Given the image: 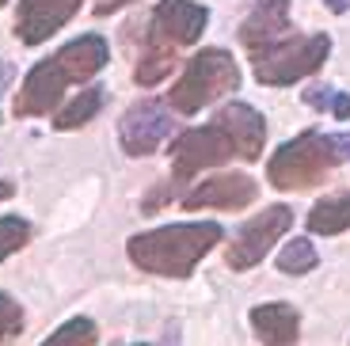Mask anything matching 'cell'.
I'll return each mask as SVG.
<instances>
[{
	"label": "cell",
	"mask_w": 350,
	"mask_h": 346,
	"mask_svg": "<svg viewBox=\"0 0 350 346\" xmlns=\"http://www.w3.org/2000/svg\"><path fill=\"white\" fill-rule=\"evenodd\" d=\"M259 198V183L244 172H228V175H213L202 179L194 191L183 194L187 209H202V206H217V209H244Z\"/></svg>",
	"instance_id": "11"
},
{
	"label": "cell",
	"mask_w": 350,
	"mask_h": 346,
	"mask_svg": "<svg viewBox=\"0 0 350 346\" xmlns=\"http://www.w3.org/2000/svg\"><path fill=\"white\" fill-rule=\"evenodd\" d=\"M167 152H172V183H167V187H160V191L145 202V209H141V213H157L164 202L179 198V187H183V183H191V175H198L202 168H217V164H228L232 156H240L237 145H232V137L221 130L217 122H206V126L183 130L179 137L172 141V148H167Z\"/></svg>",
	"instance_id": "3"
},
{
	"label": "cell",
	"mask_w": 350,
	"mask_h": 346,
	"mask_svg": "<svg viewBox=\"0 0 350 346\" xmlns=\"http://www.w3.org/2000/svg\"><path fill=\"white\" fill-rule=\"evenodd\" d=\"M327 53H332V38H327V35L286 38V42L271 46V50H259L252 57L255 80H259V84H271V88L305 80V77H312V72L324 69Z\"/></svg>",
	"instance_id": "5"
},
{
	"label": "cell",
	"mask_w": 350,
	"mask_h": 346,
	"mask_svg": "<svg viewBox=\"0 0 350 346\" xmlns=\"http://www.w3.org/2000/svg\"><path fill=\"white\" fill-rule=\"evenodd\" d=\"M347 228H350V191L320 198V206H312V213H308V232L335 236L347 232Z\"/></svg>",
	"instance_id": "16"
},
{
	"label": "cell",
	"mask_w": 350,
	"mask_h": 346,
	"mask_svg": "<svg viewBox=\"0 0 350 346\" xmlns=\"http://www.w3.org/2000/svg\"><path fill=\"white\" fill-rule=\"evenodd\" d=\"M335 99H339V92H332V88H305V103L316 111H335Z\"/></svg>",
	"instance_id": "23"
},
{
	"label": "cell",
	"mask_w": 350,
	"mask_h": 346,
	"mask_svg": "<svg viewBox=\"0 0 350 346\" xmlns=\"http://www.w3.org/2000/svg\"><path fill=\"white\" fill-rule=\"evenodd\" d=\"M278 270L282 274H308L316 270V248L312 240H289L278 251Z\"/></svg>",
	"instance_id": "20"
},
{
	"label": "cell",
	"mask_w": 350,
	"mask_h": 346,
	"mask_svg": "<svg viewBox=\"0 0 350 346\" xmlns=\"http://www.w3.org/2000/svg\"><path fill=\"white\" fill-rule=\"evenodd\" d=\"M27 240H31V225H27L23 217H16V213L0 217V263L8 259V255H16Z\"/></svg>",
	"instance_id": "21"
},
{
	"label": "cell",
	"mask_w": 350,
	"mask_h": 346,
	"mask_svg": "<svg viewBox=\"0 0 350 346\" xmlns=\"http://www.w3.org/2000/svg\"><path fill=\"white\" fill-rule=\"evenodd\" d=\"M252 328H255V338H259L262 346H297L301 316H297L293 304L271 301V304L252 308Z\"/></svg>",
	"instance_id": "15"
},
{
	"label": "cell",
	"mask_w": 350,
	"mask_h": 346,
	"mask_svg": "<svg viewBox=\"0 0 350 346\" xmlns=\"http://www.w3.org/2000/svg\"><path fill=\"white\" fill-rule=\"evenodd\" d=\"M293 228V209L289 206H267L259 209V217H252L225 248V263L228 270H252L262 263V255L274 248V240Z\"/></svg>",
	"instance_id": "6"
},
{
	"label": "cell",
	"mask_w": 350,
	"mask_h": 346,
	"mask_svg": "<svg viewBox=\"0 0 350 346\" xmlns=\"http://www.w3.org/2000/svg\"><path fill=\"white\" fill-rule=\"evenodd\" d=\"M4 4H8V0H0V8H4Z\"/></svg>",
	"instance_id": "26"
},
{
	"label": "cell",
	"mask_w": 350,
	"mask_h": 346,
	"mask_svg": "<svg viewBox=\"0 0 350 346\" xmlns=\"http://www.w3.org/2000/svg\"><path fill=\"white\" fill-rule=\"evenodd\" d=\"M225 228L217 221H187V225H164L152 232L130 236L126 255L137 270L160 278H187L198 259H206L213 248L221 243Z\"/></svg>",
	"instance_id": "1"
},
{
	"label": "cell",
	"mask_w": 350,
	"mask_h": 346,
	"mask_svg": "<svg viewBox=\"0 0 350 346\" xmlns=\"http://www.w3.org/2000/svg\"><path fill=\"white\" fill-rule=\"evenodd\" d=\"M65 88H69V77L65 69L57 65V57L42 61L35 69L27 72L23 88L16 96V118H35V114H50L53 107L62 103Z\"/></svg>",
	"instance_id": "10"
},
{
	"label": "cell",
	"mask_w": 350,
	"mask_h": 346,
	"mask_svg": "<svg viewBox=\"0 0 350 346\" xmlns=\"http://www.w3.org/2000/svg\"><path fill=\"white\" fill-rule=\"evenodd\" d=\"M286 27H289V0H259L255 12L240 27V42L252 53L271 50V46L286 42Z\"/></svg>",
	"instance_id": "13"
},
{
	"label": "cell",
	"mask_w": 350,
	"mask_h": 346,
	"mask_svg": "<svg viewBox=\"0 0 350 346\" xmlns=\"http://www.w3.org/2000/svg\"><path fill=\"white\" fill-rule=\"evenodd\" d=\"M175 50L172 46H157V42H149V50H145V57H137V69H133V80H137L141 88H152V84H160V80L167 77V72L175 69Z\"/></svg>",
	"instance_id": "18"
},
{
	"label": "cell",
	"mask_w": 350,
	"mask_h": 346,
	"mask_svg": "<svg viewBox=\"0 0 350 346\" xmlns=\"http://www.w3.org/2000/svg\"><path fill=\"white\" fill-rule=\"evenodd\" d=\"M350 160V133H301L286 141L267 164V179L278 191H308L324 179L332 168Z\"/></svg>",
	"instance_id": "2"
},
{
	"label": "cell",
	"mask_w": 350,
	"mask_h": 346,
	"mask_svg": "<svg viewBox=\"0 0 350 346\" xmlns=\"http://www.w3.org/2000/svg\"><path fill=\"white\" fill-rule=\"evenodd\" d=\"M53 57H57V65L65 69L69 84H84V80H92L107 65L111 46H107L103 35H80V38H72L69 46H62Z\"/></svg>",
	"instance_id": "14"
},
{
	"label": "cell",
	"mask_w": 350,
	"mask_h": 346,
	"mask_svg": "<svg viewBox=\"0 0 350 346\" xmlns=\"http://www.w3.org/2000/svg\"><path fill=\"white\" fill-rule=\"evenodd\" d=\"M103 88H84V92H80L77 99H72L69 107H62V111H57V118H53V130H80V126H88V122L96 118L99 114V107H103Z\"/></svg>",
	"instance_id": "17"
},
{
	"label": "cell",
	"mask_w": 350,
	"mask_h": 346,
	"mask_svg": "<svg viewBox=\"0 0 350 346\" xmlns=\"http://www.w3.org/2000/svg\"><path fill=\"white\" fill-rule=\"evenodd\" d=\"M213 122L232 137L240 160H259V148H262V141H267V122H262V114L255 111L252 103H240L237 99V103L221 107V111L213 114Z\"/></svg>",
	"instance_id": "12"
},
{
	"label": "cell",
	"mask_w": 350,
	"mask_h": 346,
	"mask_svg": "<svg viewBox=\"0 0 350 346\" xmlns=\"http://www.w3.org/2000/svg\"><path fill=\"white\" fill-rule=\"evenodd\" d=\"M172 107L160 99H141L118 122V141H122L126 156H149L164 145V137L172 133Z\"/></svg>",
	"instance_id": "7"
},
{
	"label": "cell",
	"mask_w": 350,
	"mask_h": 346,
	"mask_svg": "<svg viewBox=\"0 0 350 346\" xmlns=\"http://www.w3.org/2000/svg\"><path fill=\"white\" fill-rule=\"evenodd\" d=\"M327 12H335V16H342V12H350V0H324Z\"/></svg>",
	"instance_id": "24"
},
{
	"label": "cell",
	"mask_w": 350,
	"mask_h": 346,
	"mask_svg": "<svg viewBox=\"0 0 350 346\" xmlns=\"http://www.w3.org/2000/svg\"><path fill=\"white\" fill-rule=\"evenodd\" d=\"M237 84H240V69L225 50H198L187 65V72L167 92V107L179 114H194L206 103H213L217 96L232 92Z\"/></svg>",
	"instance_id": "4"
},
{
	"label": "cell",
	"mask_w": 350,
	"mask_h": 346,
	"mask_svg": "<svg viewBox=\"0 0 350 346\" xmlns=\"http://www.w3.org/2000/svg\"><path fill=\"white\" fill-rule=\"evenodd\" d=\"M19 331H23V308H19L16 297L0 293V346L19 338Z\"/></svg>",
	"instance_id": "22"
},
{
	"label": "cell",
	"mask_w": 350,
	"mask_h": 346,
	"mask_svg": "<svg viewBox=\"0 0 350 346\" xmlns=\"http://www.w3.org/2000/svg\"><path fill=\"white\" fill-rule=\"evenodd\" d=\"M84 0H19L16 4V35L19 42L38 46L50 35H57L65 23L80 12Z\"/></svg>",
	"instance_id": "9"
},
{
	"label": "cell",
	"mask_w": 350,
	"mask_h": 346,
	"mask_svg": "<svg viewBox=\"0 0 350 346\" xmlns=\"http://www.w3.org/2000/svg\"><path fill=\"white\" fill-rule=\"evenodd\" d=\"M210 23V12L194 0H160L152 8L149 42L157 46H194Z\"/></svg>",
	"instance_id": "8"
},
{
	"label": "cell",
	"mask_w": 350,
	"mask_h": 346,
	"mask_svg": "<svg viewBox=\"0 0 350 346\" xmlns=\"http://www.w3.org/2000/svg\"><path fill=\"white\" fill-rule=\"evenodd\" d=\"M96 343H99L96 323L88 320V316H77V320L62 323V328L53 331L46 343H38V346H96Z\"/></svg>",
	"instance_id": "19"
},
{
	"label": "cell",
	"mask_w": 350,
	"mask_h": 346,
	"mask_svg": "<svg viewBox=\"0 0 350 346\" xmlns=\"http://www.w3.org/2000/svg\"><path fill=\"white\" fill-rule=\"evenodd\" d=\"M12 194H16V183H8V179H0V202H8Z\"/></svg>",
	"instance_id": "25"
}]
</instances>
